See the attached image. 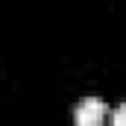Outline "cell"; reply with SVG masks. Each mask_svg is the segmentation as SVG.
Returning <instances> with one entry per match:
<instances>
[{
    "mask_svg": "<svg viewBox=\"0 0 126 126\" xmlns=\"http://www.w3.org/2000/svg\"><path fill=\"white\" fill-rule=\"evenodd\" d=\"M106 111H109L106 100L88 94V97H82V100L76 103V109H73V120H76V126H100L103 117H106Z\"/></svg>",
    "mask_w": 126,
    "mask_h": 126,
    "instance_id": "1",
    "label": "cell"
},
{
    "mask_svg": "<svg viewBox=\"0 0 126 126\" xmlns=\"http://www.w3.org/2000/svg\"><path fill=\"white\" fill-rule=\"evenodd\" d=\"M111 126H126V103H120L111 111Z\"/></svg>",
    "mask_w": 126,
    "mask_h": 126,
    "instance_id": "2",
    "label": "cell"
}]
</instances>
